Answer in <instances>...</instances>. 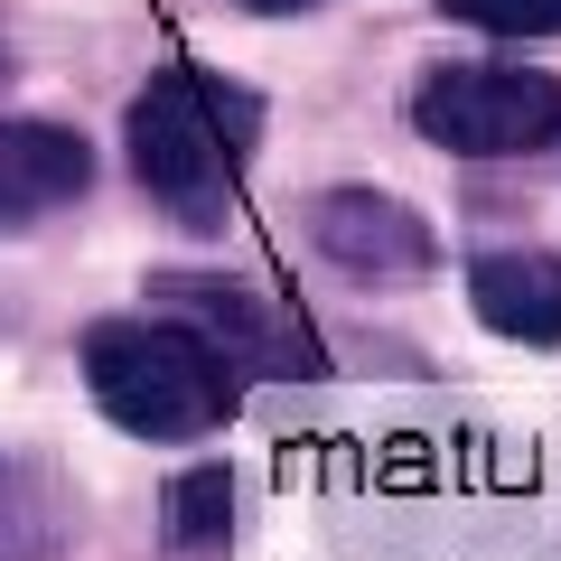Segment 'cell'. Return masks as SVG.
<instances>
[{
    "instance_id": "cell-1",
    "label": "cell",
    "mask_w": 561,
    "mask_h": 561,
    "mask_svg": "<svg viewBox=\"0 0 561 561\" xmlns=\"http://www.w3.org/2000/svg\"><path fill=\"white\" fill-rule=\"evenodd\" d=\"M122 140H131V179L150 187V206H169L187 234H225L234 187H243L253 140H262V94L179 57L131 94Z\"/></svg>"
},
{
    "instance_id": "cell-2",
    "label": "cell",
    "mask_w": 561,
    "mask_h": 561,
    "mask_svg": "<svg viewBox=\"0 0 561 561\" xmlns=\"http://www.w3.org/2000/svg\"><path fill=\"white\" fill-rule=\"evenodd\" d=\"M84 383L94 402L131 431V440H197L225 431L243 375L169 309H140V319H94L84 328Z\"/></svg>"
},
{
    "instance_id": "cell-3",
    "label": "cell",
    "mask_w": 561,
    "mask_h": 561,
    "mask_svg": "<svg viewBox=\"0 0 561 561\" xmlns=\"http://www.w3.org/2000/svg\"><path fill=\"white\" fill-rule=\"evenodd\" d=\"M412 131L449 160H534L561 140V84L542 66H431L412 84Z\"/></svg>"
},
{
    "instance_id": "cell-4",
    "label": "cell",
    "mask_w": 561,
    "mask_h": 561,
    "mask_svg": "<svg viewBox=\"0 0 561 561\" xmlns=\"http://www.w3.org/2000/svg\"><path fill=\"white\" fill-rule=\"evenodd\" d=\"M150 300H160L169 319H187L234 375H319V337H309L300 319H280L272 300H253L243 280L160 272V280H150Z\"/></svg>"
},
{
    "instance_id": "cell-5",
    "label": "cell",
    "mask_w": 561,
    "mask_h": 561,
    "mask_svg": "<svg viewBox=\"0 0 561 561\" xmlns=\"http://www.w3.org/2000/svg\"><path fill=\"white\" fill-rule=\"evenodd\" d=\"M309 243H319L337 272H356V280H421L440 262L431 225L402 197H383V187H328V197L309 206Z\"/></svg>"
},
{
    "instance_id": "cell-6",
    "label": "cell",
    "mask_w": 561,
    "mask_h": 561,
    "mask_svg": "<svg viewBox=\"0 0 561 561\" xmlns=\"http://www.w3.org/2000/svg\"><path fill=\"white\" fill-rule=\"evenodd\" d=\"M94 187V150L66 122H0V234L57 216Z\"/></svg>"
},
{
    "instance_id": "cell-7",
    "label": "cell",
    "mask_w": 561,
    "mask_h": 561,
    "mask_svg": "<svg viewBox=\"0 0 561 561\" xmlns=\"http://www.w3.org/2000/svg\"><path fill=\"white\" fill-rule=\"evenodd\" d=\"M468 309L515 346H561V253H478Z\"/></svg>"
},
{
    "instance_id": "cell-8",
    "label": "cell",
    "mask_w": 561,
    "mask_h": 561,
    "mask_svg": "<svg viewBox=\"0 0 561 561\" xmlns=\"http://www.w3.org/2000/svg\"><path fill=\"white\" fill-rule=\"evenodd\" d=\"M169 552H216L225 534H234V478L225 468H187V478H169Z\"/></svg>"
},
{
    "instance_id": "cell-9",
    "label": "cell",
    "mask_w": 561,
    "mask_h": 561,
    "mask_svg": "<svg viewBox=\"0 0 561 561\" xmlns=\"http://www.w3.org/2000/svg\"><path fill=\"white\" fill-rule=\"evenodd\" d=\"M440 10L496 38H561V0H440Z\"/></svg>"
},
{
    "instance_id": "cell-10",
    "label": "cell",
    "mask_w": 561,
    "mask_h": 561,
    "mask_svg": "<svg viewBox=\"0 0 561 561\" xmlns=\"http://www.w3.org/2000/svg\"><path fill=\"white\" fill-rule=\"evenodd\" d=\"M38 552V534L20 524V505H10V468H0V561H28Z\"/></svg>"
},
{
    "instance_id": "cell-11",
    "label": "cell",
    "mask_w": 561,
    "mask_h": 561,
    "mask_svg": "<svg viewBox=\"0 0 561 561\" xmlns=\"http://www.w3.org/2000/svg\"><path fill=\"white\" fill-rule=\"evenodd\" d=\"M243 10H272V20H290V10H319V0H243Z\"/></svg>"
}]
</instances>
